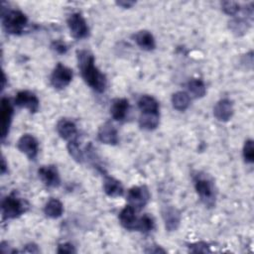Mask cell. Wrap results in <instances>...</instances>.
Here are the masks:
<instances>
[{
	"mask_svg": "<svg viewBox=\"0 0 254 254\" xmlns=\"http://www.w3.org/2000/svg\"><path fill=\"white\" fill-rule=\"evenodd\" d=\"M12 116H13V107L10 100L7 97H2L1 106H0L2 140H4L9 133L10 125L12 122Z\"/></svg>",
	"mask_w": 254,
	"mask_h": 254,
	"instance_id": "30bf717a",
	"label": "cell"
},
{
	"mask_svg": "<svg viewBox=\"0 0 254 254\" xmlns=\"http://www.w3.org/2000/svg\"><path fill=\"white\" fill-rule=\"evenodd\" d=\"M57 131L59 135L64 140L70 141L76 139V126L71 120H68L66 118L59 120V122L57 123Z\"/></svg>",
	"mask_w": 254,
	"mask_h": 254,
	"instance_id": "5bb4252c",
	"label": "cell"
},
{
	"mask_svg": "<svg viewBox=\"0 0 254 254\" xmlns=\"http://www.w3.org/2000/svg\"><path fill=\"white\" fill-rule=\"evenodd\" d=\"M190 250L191 252L197 253V252H202V253H206V252H210L209 246L207 243L205 242H196L193 243L191 245H190Z\"/></svg>",
	"mask_w": 254,
	"mask_h": 254,
	"instance_id": "f546056e",
	"label": "cell"
},
{
	"mask_svg": "<svg viewBox=\"0 0 254 254\" xmlns=\"http://www.w3.org/2000/svg\"><path fill=\"white\" fill-rule=\"evenodd\" d=\"M150 193L145 186L132 187L127 192V201L135 210H141L149 201Z\"/></svg>",
	"mask_w": 254,
	"mask_h": 254,
	"instance_id": "5b68a950",
	"label": "cell"
},
{
	"mask_svg": "<svg viewBox=\"0 0 254 254\" xmlns=\"http://www.w3.org/2000/svg\"><path fill=\"white\" fill-rule=\"evenodd\" d=\"M138 107L141 113H158L159 112V103L151 95H142L138 100Z\"/></svg>",
	"mask_w": 254,
	"mask_h": 254,
	"instance_id": "ffe728a7",
	"label": "cell"
},
{
	"mask_svg": "<svg viewBox=\"0 0 254 254\" xmlns=\"http://www.w3.org/2000/svg\"><path fill=\"white\" fill-rule=\"evenodd\" d=\"M229 28L231 29V31L235 35L242 36L247 32V30L249 28V25L245 20L236 18V19H233L229 22Z\"/></svg>",
	"mask_w": 254,
	"mask_h": 254,
	"instance_id": "4316f807",
	"label": "cell"
},
{
	"mask_svg": "<svg viewBox=\"0 0 254 254\" xmlns=\"http://www.w3.org/2000/svg\"><path fill=\"white\" fill-rule=\"evenodd\" d=\"M5 170H6V163H5V160L4 158H2V167H1V173L4 174L5 173Z\"/></svg>",
	"mask_w": 254,
	"mask_h": 254,
	"instance_id": "e575fe53",
	"label": "cell"
},
{
	"mask_svg": "<svg viewBox=\"0 0 254 254\" xmlns=\"http://www.w3.org/2000/svg\"><path fill=\"white\" fill-rule=\"evenodd\" d=\"M221 7H222V10L224 11V13H226L227 15H230V16L236 15L238 13V11L240 10L239 4L236 2H233V1L222 2Z\"/></svg>",
	"mask_w": 254,
	"mask_h": 254,
	"instance_id": "f1b7e54d",
	"label": "cell"
},
{
	"mask_svg": "<svg viewBox=\"0 0 254 254\" xmlns=\"http://www.w3.org/2000/svg\"><path fill=\"white\" fill-rule=\"evenodd\" d=\"M233 114V106L230 100L221 99L213 107L214 117L221 122L228 121Z\"/></svg>",
	"mask_w": 254,
	"mask_h": 254,
	"instance_id": "4fadbf2b",
	"label": "cell"
},
{
	"mask_svg": "<svg viewBox=\"0 0 254 254\" xmlns=\"http://www.w3.org/2000/svg\"><path fill=\"white\" fill-rule=\"evenodd\" d=\"M159 112L158 113H141L139 118V125L144 130H154L159 125Z\"/></svg>",
	"mask_w": 254,
	"mask_h": 254,
	"instance_id": "44dd1931",
	"label": "cell"
},
{
	"mask_svg": "<svg viewBox=\"0 0 254 254\" xmlns=\"http://www.w3.org/2000/svg\"><path fill=\"white\" fill-rule=\"evenodd\" d=\"M52 48L59 54H65L67 51L66 45L62 41H55L52 44Z\"/></svg>",
	"mask_w": 254,
	"mask_h": 254,
	"instance_id": "1f68e13d",
	"label": "cell"
},
{
	"mask_svg": "<svg viewBox=\"0 0 254 254\" xmlns=\"http://www.w3.org/2000/svg\"><path fill=\"white\" fill-rule=\"evenodd\" d=\"M67 26L70 35L74 39H84L89 34V28L80 13H72L67 18Z\"/></svg>",
	"mask_w": 254,
	"mask_h": 254,
	"instance_id": "8992f818",
	"label": "cell"
},
{
	"mask_svg": "<svg viewBox=\"0 0 254 254\" xmlns=\"http://www.w3.org/2000/svg\"><path fill=\"white\" fill-rule=\"evenodd\" d=\"M76 57L83 80L96 92H103L107 83L106 77L95 66L93 55L86 50H80L76 52Z\"/></svg>",
	"mask_w": 254,
	"mask_h": 254,
	"instance_id": "6da1fadb",
	"label": "cell"
},
{
	"mask_svg": "<svg viewBox=\"0 0 254 254\" xmlns=\"http://www.w3.org/2000/svg\"><path fill=\"white\" fill-rule=\"evenodd\" d=\"M135 209L127 204L119 213V220L120 223L122 224L123 227L129 230H135L136 222H137V217L135 215Z\"/></svg>",
	"mask_w": 254,
	"mask_h": 254,
	"instance_id": "ac0fdd59",
	"label": "cell"
},
{
	"mask_svg": "<svg viewBox=\"0 0 254 254\" xmlns=\"http://www.w3.org/2000/svg\"><path fill=\"white\" fill-rule=\"evenodd\" d=\"M193 182L195 190L201 201L209 207L213 206L215 200V193L211 180L205 174L197 173L193 177Z\"/></svg>",
	"mask_w": 254,
	"mask_h": 254,
	"instance_id": "3957f363",
	"label": "cell"
},
{
	"mask_svg": "<svg viewBox=\"0 0 254 254\" xmlns=\"http://www.w3.org/2000/svg\"><path fill=\"white\" fill-rule=\"evenodd\" d=\"M17 147L19 151L25 154L30 160L36 159L39 151V143L34 136L30 134H24L18 140Z\"/></svg>",
	"mask_w": 254,
	"mask_h": 254,
	"instance_id": "9c48e42d",
	"label": "cell"
},
{
	"mask_svg": "<svg viewBox=\"0 0 254 254\" xmlns=\"http://www.w3.org/2000/svg\"><path fill=\"white\" fill-rule=\"evenodd\" d=\"M188 90L194 98L203 97L206 93V87L201 79L193 78L188 82Z\"/></svg>",
	"mask_w": 254,
	"mask_h": 254,
	"instance_id": "cb8c5ba5",
	"label": "cell"
},
{
	"mask_svg": "<svg viewBox=\"0 0 254 254\" xmlns=\"http://www.w3.org/2000/svg\"><path fill=\"white\" fill-rule=\"evenodd\" d=\"M58 253L62 254V253H75V249H74V246L70 243H62L58 246V250H57Z\"/></svg>",
	"mask_w": 254,
	"mask_h": 254,
	"instance_id": "4dcf8cb0",
	"label": "cell"
},
{
	"mask_svg": "<svg viewBox=\"0 0 254 254\" xmlns=\"http://www.w3.org/2000/svg\"><path fill=\"white\" fill-rule=\"evenodd\" d=\"M14 103L19 107L27 108L31 113L37 112L40 106L38 97L33 92L28 90L19 91L15 96Z\"/></svg>",
	"mask_w": 254,
	"mask_h": 254,
	"instance_id": "ba28073f",
	"label": "cell"
},
{
	"mask_svg": "<svg viewBox=\"0 0 254 254\" xmlns=\"http://www.w3.org/2000/svg\"><path fill=\"white\" fill-rule=\"evenodd\" d=\"M72 76V70L60 63L54 68L50 80L56 89H63L70 83Z\"/></svg>",
	"mask_w": 254,
	"mask_h": 254,
	"instance_id": "52a82bcc",
	"label": "cell"
},
{
	"mask_svg": "<svg viewBox=\"0 0 254 254\" xmlns=\"http://www.w3.org/2000/svg\"><path fill=\"white\" fill-rule=\"evenodd\" d=\"M134 41L142 50L145 51H152L156 47L155 39L149 31H139L134 35Z\"/></svg>",
	"mask_w": 254,
	"mask_h": 254,
	"instance_id": "d6986e66",
	"label": "cell"
},
{
	"mask_svg": "<svg viewBox=\"0 0 254 254\" xmlns=\"http://www.w3.org/2000/svg\"><path fill=\"white\" fill-rule=\"evenodd\" d=\"M116 4L118 6H120V7H122V8H130V7H132L135 4V2L134 1H128V0L127 1L126 0H122V1H117Z\"/></svg>",
	"mask_w": 254,
	"mask_h": 254,
	"instance_id": "836d02e7",
	"label": "cell"
},
{
	"mask_svg": "<svg viewBox=\"0 0 254 254\" xmlns=\"http://www.w3.org/2000/svg\"><path fill=\"white\" fill-rule=\"evenodd\" d=\"M24 252H28V253H38L40 250L38 248V246L34 243H30V244H27L25 246V249H23Z\"/></svg>",
	"mask_w": 254,
	"mask_h": 254,
	"instance_id": "d6a6232c",
	"label": "cell"
},
{
	"mask_svg": "<svg viewBox=\"0 0 254 254\" xmlns=\"http://www.w3.org/2000/svg\"><path fill=\"white\" fill-rule=\"evenodd\" d=\"M66 148H67V151H68L69 155L72 157V159L74 161H76L77 163H82L83 162L84 156H83L82 151L79 148V144L77 143L76 139L68 141Z\"/></svg>",
	"mask_w": 254,
	"mask_h": 254,
	"instance_id": "484cf974",
	"label": "cell"
},
{
	"mask_svg": "<svg viewBox=\"0 0 254 254\" xmlns=\"http://www.w3.org/2000/svg\"><path fill=\"white\" fill-rule=\"evenodd\" d=\"M97 137L101 143L108 145H116L119 141L116 128L109 122H106L99 127Z\"/></svg>",
	"mask_w": 254,
	"mask_h": 254,
	"instance_id": "7c38bea8",
	"label": "cell"
},
{
	"mask_svg": "<svg viewBox=\"0 0 254 254\" xmlns=\"http://www.w3.org/2000/svg\"><path fill=\"white\" fill-rule=\"evenodd\" d=\"M154 226H155V222H154L153 217L146 213L137 219L135 230L147 233V232L153 230Z\"/></svg>",
	"mask_w": 254,
	"mask_h": 254,
	"instance_id": "d4e9b609",
	"label": "cell"
},
{
	"mask_svg": "<svg viewBox=\"0 0 254 254\" xmlns=\"http://www.w3.org/2000/svg\"><path fill=\"white\" fill-rule=\"evenodd\" d=\"M129 102L126 98H115L110 105V114L116 121H122L128 112Z\"/></svg>",
	"mask_w": 254,
	"mask_h": 254,
	"instance_id": "9a60e30c",
	"label": "cell"
},
{
	"mask_svg": "<svg viewBox=\"0 0 254 254\" xmlns=\"http://www.w3.org/2000/svg\"><path fill=\"white\" fill-rule=\"evenodd\" d=\"M162 213H163V219L165 222L166 229L169 231L176 230L179 227L180 221H181L180 211L175 207L169 206V207H166Z\"/></svg>",
	"mask_w": 254,
	"mask_h": 254,
	"instance_id": "2e32d148",
	"label": "cell"
},
{
	"mask_svg": "<svg viewBox=\"0 0 254 254\" xmlns=\"http://www.w3.org/2000/svg\"><path fill=\"white\" fill-rule=\"evenodd\" d=\"M27 209L25 201L21 199L15 191L7 195L2 201V216L4 219L19 217Z\"/></svg>",
	"mask_w": 254,
	"mask_h": 254,
	"instance_id": "277c9868",
	"label": "cell"
},
{
	"mask_svg": "<svg viewBox=\"0 0 254 254\" xmlns=\"http://www.w3.org/2000/svg\"><path fill=\"white\" fill-rule=\"evenodd\" d=\"M190 103V97L189 93L185 91H178L172 96L173 107L179 111H185Z\"/></svg>",
	"mask_w": 254,
	"mask_h": 254,
	"instance_id": "603a6c76",
	"label": "cell"
},
{
	"mask_svg": "<svg viewBox=\"0 0 254 254\" xmlns=\"http://www.w3.org/2000/svg\"><path fill=\"white\" fill-rule=\"evenodd\" d=\"M103 190L110 197L121 196L124 192V189L121 183L118 180L109 176H106L104 179Z\"/></svg>",
	"mask_w": 254,
	"mask_h": 254,
	"instance_id": "e0dca14e",
	"label": "cell"
},
{
	"mask_svg": "<svg viewBox=\"0 0 254 254\" xmlns=\"http://www.w3.org/2000/svg\"><path fill=\"white\" fill-rule=\"evenodd\" d=\"M28 19L26 15L19 10H10L2 14V25L4 30L11 35H20L26 25Z\"/></svg>",
	"mask_w": 254,
	"mask_h": 254,
	"instance_id": "7a4b0ae2",
	"label": "cell"
},
{
	"mask_svg": "<svg viewBox=\"0 0 254 254\" xmlns=\"http://www.w3.org/2000/svg\"><path fill=\"white\" fill-rule=\"evenodd\" d=\"M38 175L41 181L49 188H57L61 184L58 169L54 165L41 167L38 170Z\"/></svg>",
	"mask_w": 254,
	"mask_h": 254,
	"instance_id": "8fae6325",
	"label": "cell"
},
{
	"mask_svg": "<svg viewBox=\"0 0 254 254\" xmlns=\"http://www.w3.org/2000/svg\"><path fill=\"white\" fill-rule=\"evenodd\" d=\"M243 157L245 162L253 163L254 162V145L251 139L246 140L243 146Z\"/></svg>",
	"mask_w": 254,
	"mask_h": 254,
	"instance_id": "83f0119b",
	"label": "cell"
},
{
	"mask_svg": "<svg viewBox=\"0 0 254 254\" xmlns=\"http://www.w3.org/2000/svg\"><path fill=\"white\" fill-rule=\"evenodd\" d=\"M44 212L48 217L58 218L64 212V205L59 199L51 198L46 203V205L44 207Z\"/></svg>",
	"mask_w": 254,
	"mask_h": 254,
	"instance_id": "7402d4cb",
	"label": "cell"
}]
</instances>
